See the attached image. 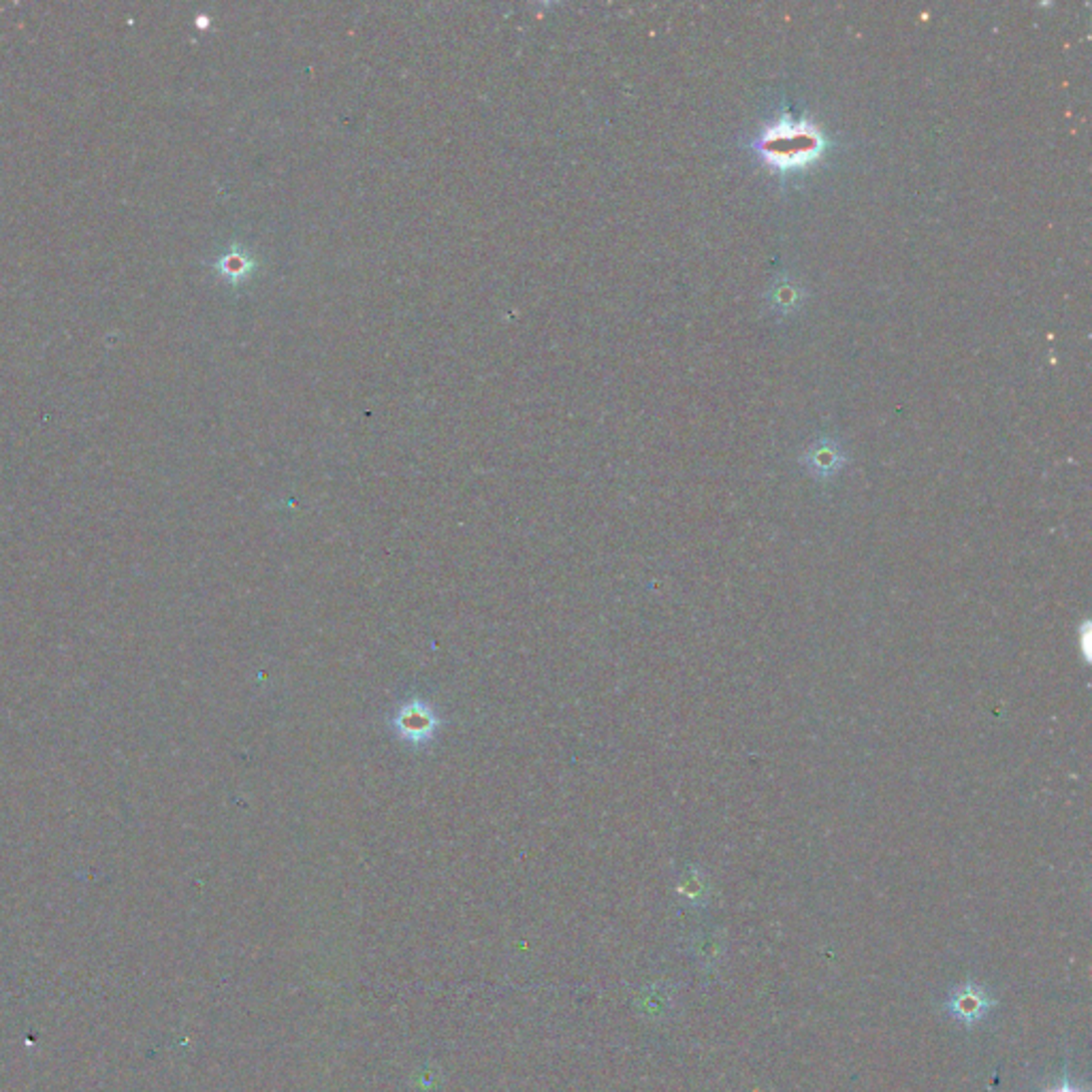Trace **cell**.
<instances>
[{
  "mask_svg": "<svg viewBox=\"0 0 1092 1092\" xmlns=\"http://www.w3.org/2000/svg\"><path fill=\"white\" fill-rule=\"evenodd\" d=\"M820 150V137L809 133L805 126H786L779 133L764 139V152L779 165H801Z\"/></svg>",
  "mask_w": 1092,
  "mask_h": 1092,
  "instance_id": "1",
  "label": "cell"
},
{
  "mask_svg": "<svg viewBox=\"0 0 1092 1092\" xmlns=\"http://www.w3.org/2000/svg\"><path fill=\"white\" fill-rule=\"evenodd\" d=\"M994 1001L990 999V994L975 986V984H967V986H960L956 988L950 999H948V1012L952 1014L954 1020L963 1022L967 1026H973L977 1022H982L988 1012L992 1009Z\"/></svg>",
  "mask_w": 1092,
  "mask_h": 1092,
  "instance_id": "2",
  "label": "cell"
},
{
  "mask_svg": "<svg viewBox=\"0 0 1092 1092\" xmlns=\"http://www.w3.org/2000/svg\"><path fill=\"white\" fill-rule=\"evenodd\" d=\"M399 730L403 732L405 737H412V739H422L427 737L429 732L433 730V717L420 707H414V709H405L401 715H399Z\"/></svg>",
  "mask_w": 1092,
  "mask_h": 1092,
  "instance_id": "3",
  "label": "cell"
},
{
  "mask_svg": "<svg viewBox=\"0 0 1092 1092\" xmlns=\"http://www.w3.org/2000/svg\"><path fill=\"white\" fill-rule=\"evenodd\" d=\"M1048 1092H1082V1090H1080V1088H1075V1086H1071L1069 1080H1065L1063 1084H1058V1086L1050 1088Z\"/></svg>",
  "mask_w": 1092,
  "mask_h": 1092,
  "instance_id": "4",
  "label": "cell"
}]
</instances>
